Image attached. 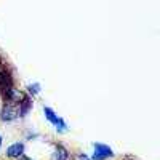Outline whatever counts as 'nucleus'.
Instances as JSON below:
<instances>
[{"instance_id": "nucleus-1", "label": "nucleus", "mask_w": 160, "mask_h": 160, "mask_svg": "<svg viewBox=\"0 0 160 160\" xmlns=\"http://www.w3.org/2000/svg\"><path fill=\"white\" fill-rule=\"evenodd\" d=\"M21 115V109L18 108V104H5L2 108V112H0V118L3 120V122H11V120H15L16 117Z\"/></svg>"}, {"instance_id": "nucleus-2", "label": "nucleus", "mask_w": 160, "mask_h": 160, "mask_svg": "<svg viewBox=\"0 0 160 160\" xmlns=\"http://www.w3.org/2000/svg\"><path fill=\"white\" fill-rule=\"evenodd\" d=\"M11 88V77L7 69H0V95L5 93Z\"/></svg>"}, {"instance_id": "nucleus-3", "label": "nucleus", "mask_w": 160, "mask_h": 160, "mask_svg": "<svg viewBox=\"0 0 160 160\" xmlns=\"http://www.w3.org/2000/svg\"><path fill=\"white\" fill-rule=\"evenodd\" d=\"M112 151L104 144H95V155H93V160H102V158H108L112 157Z\"/></svg>"}, {"instance_id": "nucleus-4", "label": "nucleus", "mask_w": 160, "mask_h": 160, "mask_svg": "<svg viewBox=\"0 0 160 160\" xmlns=\"http://www.w3.org/2000/svg\"><path fill=\"white\" fill-rule=\"evenodd\" d=\"M22 152H24V144L22 142H15L7 149V155L10 158H19L22 155Z\"/></svg>"}, {"instance_id": "nucleus-5", "label": "nucleus", "mask_w": 160, "mask_h": 160, "mask_svg": "<svg viewBox=\"0 0 160 160\" xmlns=\"http://www.w3.org/2000/svg\"><path fill=\"white\" fill-rule=\"evenodd\" d=\"M45 114H47V118H48L50 122H51L53 125H55L58 130H64V128H66V123H64L62 120H61V118H59V117H58L55 112H53L50 108H45Z\"/></svg>"}, {"instance_id": "nucleus-6", "label": "nucleus", "mask_w": 160, "mask_h": 160, "mask_svg": "<svg viewBox=\"0 0 160 160\" xmlns=\"http://www.w3.org/2000/svg\"><path fill=\"white\" fill-rule=\"evenodd\" d=\"M38 88H40L38 83H35V85H29V87H28V90H29L31 95H37V93H38Z\"/></svg>"}, {"instance_id": "nucleus-7", "label": "nucleus", "mask_w": 160, "mask_h": 160, "mask_svg": "<svg viewBox=\"0 0 160 160\" xmlns=\"http://www.w3.org/2000/svg\"><path fill=\"white\" fill-rule=\"evenodd\" d=\"M21 160H32V158H28V157H24V158H21Z\"/></svg>"}, {"instance_id": "nucleus-8", "label": "nucleus", "mask_w": 160, "mask_h": 160, "mask_svg": "<svg viewBox=\"0 0 160 160\" xmlns=\"http://www.w3.org/2000/svg\"><path fill=\"white\" fill-rule=\"evenodd\" d=\"M0 144H2V136H0Z\"/></svg>"}]
</instances>
